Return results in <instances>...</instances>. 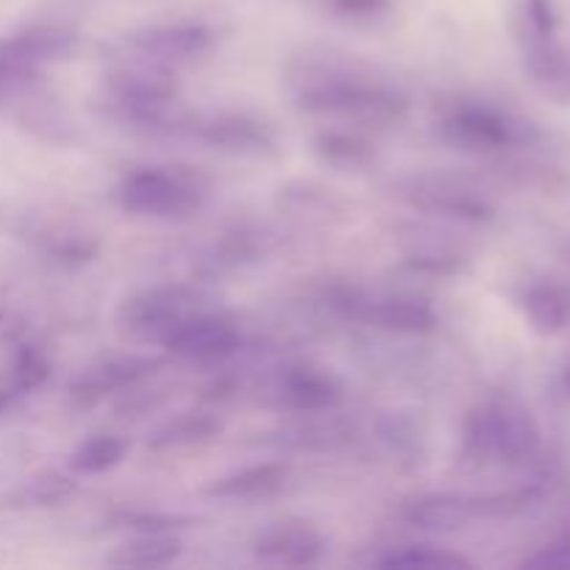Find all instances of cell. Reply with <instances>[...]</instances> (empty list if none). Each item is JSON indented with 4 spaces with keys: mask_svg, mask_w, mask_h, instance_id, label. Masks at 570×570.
Masks as SVG:
<instances>
[{
    "mask_svg": "<svg viewBox=\"0 0 570 570\" xmlns=\"http://www.w3.org/2000/svg\"><path fill=\"white\" fill-rule=\"evenodd\" d=\"M345 317L393 334H429L438 328V315H434L432 304L415 298V295L371 298V295L354 289L348 301V309H345Z\"/></svg>",
    "mask_w": 570,
    "mask_h": 570,
    "instance_id": "obj_10",
    "label": "cell"
},
{
    "mask_svg": "<svg viewBox=\"0 0 570 570\" xmlns=\"http://www.w3.org/2000/svg\"><path fill=\"white\" fill-rule=\"evenodd\" d=\"M523 315L538 334L554 337L570 326V289L557 282H534L521 298Z\"/></svg>",
    "mask_w": 570,
    "mask_h": 570,
    "instance_id": "obj_18",
    "label": "cell"
},
{
    "mask_svg": "<svg viewBox=\"0 0 570 570\" xmlns=\"http://www.w3.org/2000/svg\"><path fill=\"white\" fill-rule=\"evenodd\" d=\"M379 566L399 570H462L473 568V562L456 551L438 549V546H401L382 557Z\"/></svg>",
    "mask_w": 570,
    "mask_h": 570,
    "instance_id": "obj_24",
    "label": "cell"
},
{
    "mask_svg": "<svg viewBox=\"0 0 570 570\" xmlns=\"http://www.w3.org/2000/svg\"><path fill=\"white\" fill-rule=\"evenodd\" d=\"M540 445V429L532 412L510 395L482 401L468 415L465 451L479 462H518L532 460Z\"/></svg>",
    "mask_w": 570,
    "mask_h": 570,
    "instance_id": "obj_2",
    "label": "cell"
},
{
    "mask_svg": "<svg viewBox=\"0 0 570 570\" xmlns=\"http://www.w3.org/2000/svg\"><path fill=\"white\" fill-rule=\"evenodd\" d=\"M345 399V390L334 373L326 367L284 365L273 371L262 382V404L273 410L295 412V415H317V412H334Z\"/></svg>",
    "mask_w": 570,
    "mask_h": 570,
    "instance_id": "obj_7",
    "label": "cell"
},
{
    "mask_svg": "<svg viewBox=\"0 0 570 570\" xmlns=\"http://www.w3.org/2000/svg\"><path fill=\"white\" fill-rule=\"evenodd\" d=\"M76 482L65 473L42 471L14 493V507H59L76 495Z\"/></svg>",
    "mask_w": 570,
    "mask_h": 570,
    "instance_id": "obj_26",
    "label": "cell"
},
{
    "mask_svg": "<svg viewBox=\"0 0 570 570\" xmlns=\"http://www.w3.org/2000/svg\"><path fill=\"white\" fill-rule=\"evenodd\" d=\"M48 376H50L48 360H45L37 348L22 345V348L14 354V360H11L9 373H6L3 379V387L17 399V395H26L31 393V390H37Z\"/></svg>",
    "mask_w": 570,
    "mask_h": 570,
    "instance_id": "obj_27",
    "label": "cell"
},
{
    "mask_svg": "<svg viewBox=\"0 0 570 570\" xmlns=\"http://www.w3.org/2000/svg\"><path fill=\"white\" fill-rule=\"evenodd\" d=\"M479 518H484L482 495L429 493L404 507V521L423 532H460Z\"/></svg>",
    "mask_w": 570,
    "mask_h": 570,
    "instance_id": "obj_15",
    "label": "cell"
},
{
    "mask_svg": "<svg viewBox=\"0 0 570 570\" xmlns=\"http://www.w3.org/2000/svg\"><path fill=\"white\" fill-rule=\"evenodd\" d=\"M189 137L232 156L262 159L276 154V137L271 128L248 115H217L209 120H195Z\"/></svg>",
    "mask_w": 570,
    "mask_h": 570,
    "instance_id": "obj_11",
    "label": "cell"
},
{
    "mask_svg": "<svg viewBox=\"0 0 570 570\" xmlns=\"http://www.w3.org/2000/svg\"><path fill=\"white\" fill-rule=\"evenodd\" d=\"M126 451L128 443L122 438H117V434H95V438L76 445L67 465L76 473H83V476H95V473L111 471L115 465H120Z\"/></svg>",
    "mask_w": 570,
    "mask_h": 570,
    "instance_id": "obj_23",
    "label": "cell"
},
{
    "mask_svg": "<svg viewBox=\"0 0 570 570\" xmlns=\"http://www.w3.org/2000/svg\"><path fill=\"white\" fill-rule=\"evenodd\" d=\"M326 551V540L306 521H278L256 534L254 554L265 562L287 568L315 566Z\"/></svg>",
    "mask_w": 570,
    "mask_h": 570,
    "instance_id": "obj_12",
    "label": "cell"
},
{
    "mask_svg": "<svg viewBox=\"0 0 570 570\" xmlns=\"http://www.w3.org/2000/svg\"><path fill=\"white\" fill-rule=\"evenodd\" d=\"M209 178L195 167H142L117 184L122 212L142 217H187L204 206Z\"/></svg>",
    "mask_w": 570,
    "mask_h": 570,
    "instance_id": "obj_3",
    "label": "cell"
},
{
    "mask_svg": "<svg viewBox=\"0 0 570 570\" xmlns=\"http://www.w3.org/2000/svg\"><path fill=\"white\" fill-rule=\"evenodd\" d=\"M287 83L298 109L351 126H395L406 117V98L373 67L337 50H306L289 61Z\"/></svg>",
    "mask_w": 570,
    "mask_h": 570,
    "instance_id": "obj_1",
    "label": "cell"
},
{
    "mask_svg": "<svg viewBox=\"0 0 570 570\" xmlns=\"http://www.w3.org/2000/svg\"><path fill=\"white\" fill-rule=\"evenodd\" d=\"M204 312V295L187 284H165L134 293L117 306L115 326L134 345H165L193 315Z\"/></svg>",
    "mask_w": 570,
    "mask_h": 570,
    "instance_id": "obj_4",
    "label": "cell"
},
{
    "mask_svg": "<svg viewBox=\"0 0 570 570\" xmlns=\"http://www.w3.org/2000/svg\"><path fill=\"white\" fill-rule=\"evenodd\" d=\"M523 568H570V532L543 546L538 554L523 562Z\"/></svg>",
    "mask_w": 570,
    "mask_h": 570,
    "instance_id": "obj_29",
    "label": "cell"
},
{
    "mask_svg": "<svg viewBox=\"0 0 570 570\" xmlns=\"http://www.w3.org/2000/svg\"><path fill=\"white\" fill-rule=\"evenodd\" d=\"M126 45L131 53L176 70L209 53L212 31L200 22H161L128 33Z\"/></svg>",
    "mask_w": 570,
    "mask_h": 570,
    "instance_id": "obj_8",
    "label": "cell"
},
{
    "mask_svg": "<svg viewBox=\"0 0 570 570\" xmlns=\"http://www.w3.org/2000/svg\"><path fill=\"white\" fill-rule=\"evenodd\" d=\"M243 345V334L232 317L220 315V312H198L189 317L176 334L165 343V348L173 356L187 362H200V365H212V362H223L232 354H237Z\"/></svg>",
    "mask_w": 570,
    "mask_h": 570,
    "instance_id": "obj_9",
    "label": "cell"
},
{
    "mask_svg": "<svg viewBox=\"0 0 570 570\" xmlns=\"http://www.w3.org/2000/svg\"><path fill=\"white\" fill-rule=\"evenodd\" d=\"M184 543L173 532H137V538L117 546L106 562L115 568H165L181 557Z\"/></svg>",
    "mask_w": 570,
    "mask_h": 570,
    "instance_id": "obj_19",
    "label": "cell"
},
{
    "mask_svg": "<svg viewBox=\"0 0 570 570\" xmlns=\"http://www.w3.org/2000/svg\"><path fill=\"white\" fill-rule=\"evenodd\" d=\"M289 476V465L284 462H262V465L243 468V471H234L228 476L215 479V482L206 488L209 499H223V501H256L267 499V495L278 493L284 488Z\"/></svg>",
    "mask_w": 570,
    "mask_h": 570,
    "instance_id": "obj_16",
    "label": "cell"
},
{
    "mask_svg": "<svg viewBox=\"0 0 570 570\" xmlns=\"http://www.w3.org/2000/svg\"><path fill=\"white\" fill-rule=\"evenodd\" d=\"M76 31L65 26H33L0 45V61L11 72H31L37 65L67 59L76 53Z\"/></svg>",
    "mask_w": 570,
    "mask_h": 570,
    "instance_id": "obj_13",
    "label": "cell"
},
{
    "mask_svg": "<svg viewBox=\"0 0 570 570\" xmlns=\"http://www.w3.org/2000/svg\"><path fill=\"white\" fill-rule=\"evenodd\" d=\"M6 78H9V67H6L3 61H0V83H3Z\"/></svg>",
    "mask_w": 570,
    "mask_h": 570,
    "instance_id": "obj_32",
    "label": "cell"
},
{
    "mask_svg": "<svg viewBox=\"0 0 570 570\" xmlns=\"http://www.w3.org/2000/svg\"><path fill=\"white\" fill-rule=\"evenodd\" d=\"M404 254L406 265L415 271L432 273V276H451L462 267L465 254L451 243L445 234L432 232V228L410 226L404 234Z\"/></svg>",
    "mask_w": 570,
    "mask_h": 570,
    "instance_id": "obj_17",
    "label": "cell"
},
{
    "mask_svg": "<svg viewBox=\"0 0 570 570\" xmlns=\"http://www.w3.org/2000/svg\"><path fill=\"white\" fill-rule=\"evenodd\" d=\"M161 365V360L148 354H120L109 356V360L95 362L92 367L78 373L76 382L70 384L72 399L83 401V404H92V401L104 399V395L117 393V390H126L131 384L148 379L156 367Z\"/></svg>",
    "mask_w": 570,
    "mask_h": 570,
    "instance_id": "obj_14",
    "label": "cell"
},
{
    "mask_svg": "<svg viewBox=\"0 0 570 570\" xmlns=\"http://www.w3.org/2000/svg\"><path fill=\"white\" fill-rule=\"evenodd\" d=\"M11 401H14V395L9 393V390L3 387V384H0V412H6L11 406Z\"/></svg>",
    "mask_w": 570,
    "mask_h": 570,
    "instance_id": "obj_31",
    "label": "cell"
},
{
    "mask_svg": "<svg viewBox=\"0 0 570 570\" xmlns=\"http://www.w3.org/2000/svg\"><path fill=\"white\" fill-rule=\"evenodd\" d=\"M193 523L189 518L178 515H159V512H131V515H120V527L131 529V532H173L178 527Z\"/></svg>",
    "mask_w": 570,
    "mask_h": 570,
    "instance_id": "obj_28",
    "label": "cell"
},
{
    "mask_svg": "<svg viewBox=\"0 0 570 570\" xmlns=\"http://www.w3.org/2000/svg\"><path fill=\"white\" fill-rule=\"evenodd\" d=\"M395 195L412 209L434 217H449V220L484 223L493 217L488 195L476 184L454 176V173H412L395 184Z\"/></svg>",
    "mask_w": 570,
    "mask_h": 570,
    "instance_id": "obj_6",
    "label": "cell"
},
{
    "mask_svg": "<svg viewBox=\"0 0 570 570\" xmlns=\"http://www.w3.org/2000/svg\"><path fill=\"white\" fill-rule=\"evenodd\" d=\"M278 204L287 215L304 217V220L328 223L334 215H345V204L340 200V195L321 184H289L278 193Z\"/></svg>",
    "mask_w": 570,
    "mask_h": 570,
    "instance_id": "obj_22",
    "label": "cell"
},
{
    "mask_svg": "<svg viewBox=\"0 0 570 570\" xmlns=\"http://www.w3.org/2000/svg\"><path fill=\"white\" fill-rule=\"evenodd\" d=\"M312 148L323 165L343 173H362L376 161V150L367 139H362L360 134L340 131V128H326L317 134Z\"/></svg>",
    "mask_w": 570,
    "mask_h": 570,
    "instance_id": "obj_20",
    "label": "cell"
},
{
    "mask_svg": "<svg viewBox=\"0 0 570 570\" xmlns=\"http://www.w3.org/2000/svg\"><path fill=\"white\" fill-rule=\"evenodd\" d=\"M17 332H20V321H17L9 309H3V306H0V343H9V340H14Z\"/></svg>",
    "mask_w": 570,
    "mask_h": 570,
    "instance_id": "obj_30",
    "label": "cell"
},
{
    "mask_svg": "<svg viewBox=\"0 0 570 570\" xmlns=\"http://www.w3.org/2000/svg\"><path fill=\"white\" fill-rule=\"evenodd\" d=\"M223 423L217 421L212 412H184V415L173 417L165 426L156 429L148 440L150 451H176L189 449V445L209 443L220 434Z\"/></svg>",
    "mask_w": 570,
    "mask_h": 570,
    "instance_id": "obj_21",
    "label": "cell"
},
{
    "mask_svg": "<svg viewBox=\"0 0 570 570\" xmlns=\"http://www.w3.org/2000/svg\"><path fill=\"white\" fill-rule=\"evenodd\" d=\"M515 33L523 53L557 42V17L549 0H523L515 14Z\"/></svg>",
    "mask_w": 570,
    "mask_h": 570,
    "instance_id": "obj_25",
    "label": "cell"
},
{
    "mask_svg": "<svg viewBox=\"0 0 570 570\" xmlns=\"http://www.w3.org/2000/svg\"><path fill=\"white\" fill-rule=\"evenodd\" d=\"M438 134L443 142L456 150L493 154V150H507L512 145L527 142L532 137V126L493 104L460 100V104L445 106L438 122Z\"/></svg>",
    "mask_w": 570,
    "mask_h": 570,
    "instance_id": "obj_5",
    "label": "cell"
},
{
    "mask_svg": "<svg viewBox=\"0 0 570 570\" xmlns=\"http://www.w3.org/2000/svg\"><path fill=\"white\" fill-rule=\"evenodd\" d=\"M566 387H568V393H570V362L566 365Z\"/></svg>",
    "mask_w": 570,
    "mask_h": 570,
    "instance_id": "obj_33",
    "label": "cell"
}]
</instances>
